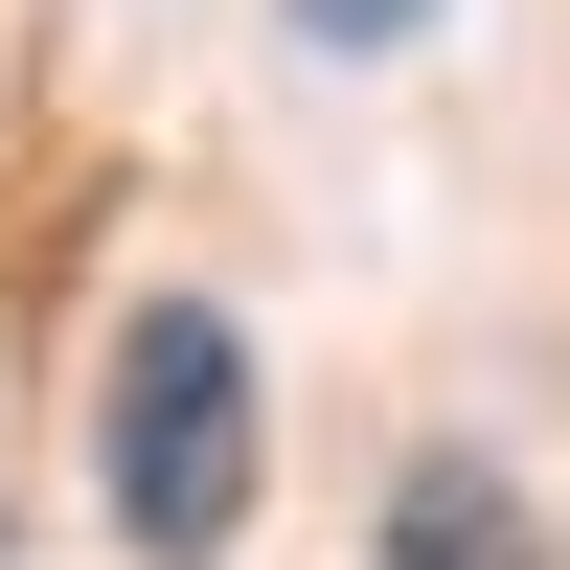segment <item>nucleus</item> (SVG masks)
<instances>
[{"mask_svg":"<svg viewBox=\"0 0 570 570\" xmlns=\"http://www.w3.org/2000/svg\"><path fill=\"white\" fill-rule=\"evenodd\" d=\"M252 456H274V365L228 297H137L115 365H91V502H115V548L206 570L228 525H252Z\"/></svg>","mask_w":570,"mask_h":570,"instance_id":"nucleus-1","label":"nucleus"},{"mask_svg":"<svg viewBox=\"0 0 570 570\" xmlns=\"http://www.w3.org/2000/svg\"><path fill=\"white\" fill-rule=\"evenodd\" d=\"M365 570H548V548H525V480H502V456H411Z\"/></svg>","mask_w":570,"mask_h":570,"instance_id":"nucleus-2","label":"nucleus"},{"mask_svg":"<svg viewBox=\"0 0 570 570\" xmlns=\"http://www.w3.org/2000/svg\"><path fill=\"white\" fill-rule=\"evenodd\" d=\"M274 23H297L320 69H389V46H434V0H274Z\"/></svg>","mask_w":570,"mask_h":570,"instance_id":"nucleus-3","label":"nucleus"}]
</instances>
